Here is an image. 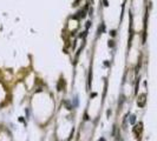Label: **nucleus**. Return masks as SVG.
<instances>
[{
  "label": "nucleus",
  "mask_w": 157,
  "mask_h": 141,
  "mask_svg": "<svg viewBox=\"0 0 157 141\" xmlns=\"http://www.w3.org/2000/svg\"><path fill=\"white\" fill-rule=\"evenodd\" d=\"M145 105V94H142L139 95V98H138V106L139 107H143Z\"/></svg>",
  "instance_id": "f257e3e1"
},
{
  "label": "nucleus",
  "mask_w": 157,
  "mask_h": 141,
  "mask_svg": "<svg viewBox=\"0 0 157 141\" xmlns=\"http://www.w3.org/2000/svg\"><path fill=\"white\" fill-rule=\"evenodd\" d=\"M142 131V123H139V125H137L135 127V128H133V132L136 133V134H139V132H141Z\"/></svg>",
  "instance_id": "f03ea898"
},
{
  "label": "nucleus",
  "mask_w": 157,
  "mask_h": 141,
  "mask_svg": "<svg viewBox=\"0 0 157 141\" xmlns=\"http://www.w3.org/2000/svg\"><path fill=\"white\" fill-rule=\"evenodd\" d=\"M135 121H136V117H135V115H131V117H130V122L135 123Z\"/></svg>",
  "instance_id": "7ed1b4c3"
}]
</instances>
